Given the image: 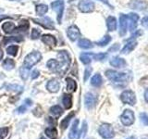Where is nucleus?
Segmentation results:
<instances>
[{
    "instance_id": "f257e3e1",
    "label": "nucleus",
    "mask_w": 148,
    "mask_h": 139,
    "mask_svg": "<svg viewBox=\"0 0 148 139\" xmlns=\"http://www.w3.org/2000/svg\"><path fill=\"white\" fill-rule=\"evenodd\" d=\"M42 59V54L38 51H34V52L30 53L29 55L26 56V58L23 62V66L27 69H31L36 65L40 60Z\"/></svg>"
},
{
    "instance_id": "f03ea898",
    "label": "nucleus",
    "mask_w": 148,
    "mask_h": 139,
    "mask_svg": "<svg viewBox=\"0 0 148 139\" xmlns=\"http://www.w3.org/2000/svg\"><path fill=\"white\" fill-rule=\"evenodd\" d=\"M106 76L108 77L110 81H112L114 83H124L127 81L128 75L125 72H119L116 71H112V70H108L106 72Z\"/></svg>"
},
{
    "instance_id": "7ed1b4c3",
    "label": "nucleus",
    "mask_w": 148,
    "mask_h": 139,
    "mask_svg": "<svg viewBox=\"0 0 148 139\" xmlns=\"http://www.w3.org/2000/svg\"><path fill=\"white\" fill-rule=\"evenodd\" d=\"M58 56L59 58L60 66H61V72H60V75H63V74L67 72L69 65H71V56H69V54L67 52V51H59Z\"/></svg>"
},
{
    "instance_id": "20e7f679",
    "label": "nucleus",
    "mask_w": 148,
    "mask_h": 139,
    "mask_svg": "<svg viewBox=\"0 0 148 139\" xmlns=\"http://www.w3.org/2000/svg\"><path fill=\"white\" fill-rule=\"evenodd\" d=\"M98 133L104 139H111L115 136V132L113 128L108 123H104L101 125L98 129Z\"/></svg>"
},
{
    "instance_id": "39448f33",
    "label": "nucleus",
    "mask_w": 148,
    "mask_h": 139,
    "mask_svg": "<svg viewBox=\"0 0 148 139\" xmlns=\"http://www.w3.org/2000/svg\"><path fill=\"white\" fill-rule=\"evenodd\" d=\"M134 120H135L134 113L131 109H125L121 116H120V122L125 126H131V125L133 124Z\"/></svg>"
},
{
    "instance_id": "423d86ee",
    "label": "nucleus",
    "mask_w": 148,
    "mask_h": 139,
    "mask_svg": "<svg viewBox=\"0 0 148 139\" xmlns=\"http://www.w3.org/2000/svg\"><path fill=\"white\" fill-rule=\"evenodd\" d=\"M120 99L124 104H128L131 106H134L136 104V96L132 90L123 91L120 95Z\"/></svg>"
},
{
    "instance_id": "0eeeda50",
    "label": "nucleus",
    "mask_w": 148,
    "mask_h": 139,
    "mask_svg": "<svg viewBox=\"0 0 148 139\" xmlns=\"http://www.w3.org/2000/svg\"><path fill=\"white\" fill-rule=\"evenodd\" d=\"M64 7H65V4H64V1H62V0H58V1L52 2V4H51V8L58 13V22L59 24L61 23V20L63 17Z\"/></svg>"
},
{
    "instance_id": "6e6552de",
    "label": "nucleus",
    "mask_w": 148,
    "mask_h": 139,
    "mask_svg": "<svg viewBox=\"0 0 148 139\" xmlns=\"http://www.w3.org/2000/svg\"><path fill=\"white\" fill-rule=\"evenodd\" d=\"M78 8L83 13H89V12L94 11L95 4L94 2L89 1V0H82V1H80V3H79Z\"/></svg>"
},
{
    "instance_id": "1a4fd4ad",
    "label": "nucleus",
    "mask_w": 148,
    "mask_h": 139,
    "mask_svg": "<svg viewBox=\"0 0 148 139\" xmlns=\"http://www.w3.org/2000/svg\"><path fill=\"white\" fill-rule=\"evenodd\" d=\"M67 35L69 37V39L74 42L76 41L79 37L81 35V32H80V30H79V28L75 25H71L68 28L67 30Z\"/></svg>"
},
{
    "instance_id": "9d476101",
    "label": "nucleus",
    "mask_w": 148,
    "mask_h": 139,
    "mask_svg": "<svg viewBox=\"0 0 148 139\" xmlns=\"http://www.w3.org/2000/svg\"><path fill=\"white\" fill-rule=\"evenodd\" d=\"M128 15H124V14H120L119 17V34L123 36L126 34L127 28H128Z\"/></svg>"
},
{
    "instance_id": "9b49d317",
    "label": "nucleus",
    "mask_w": 148,
    "mask_h": 139,
    "mask_svg": "<svg viewBox=\"0 0 148 139\" xmlns=\"http://www.w3.org/2000/svg\"><path fill=\"white\" fill-rule=\"evenodd\" d=\"M34 21L37 24H40L41 26H43L45 29H50V30H54L55 27L53 25V21L52 20H50L49 18H43V19H34Z\"/></svg>"
},
{
    "instance_id": "f8f14e48",
    "label": "nucleus",
    "mask_w": 148,
    "mask_h": 139,
    "mask_svg": "<svg viewBox=\"0 0 148 139\" xmlns=\"http://www.w3.org/2000/svg\"><path fill=\"white\" fill-rule=\"evenodd\" d=\"M97 98L96 96L92 94V93H87L84 97V102H85V107L88 109H92L96 104Z\"/></svg>"
},
{
    "instance_id": "ddd939ff",
    "label": "nucleus",
    "mask_w": 148,
    "mask_h": 139,
    "mask_svg": "<svg viewBox=\"0 0 148 139\" xmlns=\"http://www.w3.org/2000/svg\"><path fill=\"white\" fill-rule=\"evenodd\" d=\"M129 6L131 8L137 9V10H145L147 7V3L145 0H131Z\"/></svg>"
},
{
    "instance_id": "4468645a",
    "label": "nucleus",
    "mask_w": 148,
    "mask_h": 139,
    "mask_svg": "<svg viewBox=\"0 0 148 139\" xmlns=\"http://www.w3.org/2000/svg\"><path fill=\"white\" fill-rule=\"evenodd\" d=\"M59 88H60V83L57 79H52V80L48 81V83H46V89L51 93L58 92Z\"/></svg>"
},
{
    "instance_id": "2eb2a0df",
    "label": "nucleus",
    "mask_w": 148,
    "mask_h": 139,
    "mask_svg": "<svg viewBox=\"0 0 148 139\" xmlns=\"http://www.w3.org/2000/svg\"><path fill=\"white\" fill-rule=\"evenodd\" d=\"M139 20V16L136 13H131L128 15V21L130 23V30L132 32L135 31L136 27H137V22Z\"/></svg>"
},
{
    "instance_id": "dca6fc26",
    "label": "nucleus",
    "mask_w": 148,
    "mask_h": 139,
    "mask_svg": "<svg viewBox=\"0 0 148 139\" xmlns=\"http://www.w3.org/2000/svg\"><path fill=\"white\" fill-rule=\"evenodd\" d=\"M110 65L113 66L115 68H119V69H121L126 67L127 62L125 61V59L121 58H119V57H114L110 59Z\"/></svg>"
},
{
    "instance_id": "f3484780",
    "label": "nucleus",
    "mask_w": 148,
    "mask_h": 139,
    "mask_svg": "<svg viewBox=\"0 0 148 139\" xmlns=\"http://www.w3.org/2000/svg\"><path fill=\"white\" fill-rule=\"evenodd\" d=\"M46 65H47V67H48V69L50 70V71L58 72L59 74H60V72H61V66H60V63H59V61H58V60L50 59L47 61Z\"/></svg>"
},
{
    "instance_id": "a211bd4d",
    "label": "nucleus",
    "mask_w": 148,
    "mask_h": 139,
    "mask_svg": "<svg viewBox=\"0 0 148 139\" xmlns=\"http://www.w3.org/2000/svg\"><path fill=\"white\" fill-rule=\"evenodd\" d=\"M106 26H108V29L110 32H114L117 30L118 23H117L116 18L113 16H109L108 19H106Z\"/></svg>"
},
{
    "instance_id": "6ab92c4d",
    "label": "nucleus",
    "mask_w": 148,
    "mask_h": 139,
    "mask_svg": "<svg viewBox=\"0 0 148 139\" xmlns=\"http://www.w3.org/2000/svg\"><path fill=\"white\" fill-rule=\"evenodd\" d=\"M42 41L45 45H47L49 46H55L57 45V39L55 38L53 35L50 34H44L42 35Z\"/></svg>"
},
{
    "instance_id": "aec40b11",
    "label": "nucleus",
    "mask_w": 148,
    "mask_h": 139,
    "mask_svg": "<svg viewBox=\"0 0 148 139\" xmlns=\"http://www.w3.org/2000/svg\"><path fill=\"white\" fill-rule=\"evenodd\" d=\"M137 45V42L134 41V40H132L128 42V43L124 45V47L122 48L121 50V53L122 54H129L130 52H132V51L136 47Z\"/></svg>"
},
{
    "instance_id": "412c9836",
    "label": "nucleus",
    "mask_w": 148,
    "mask_h": 139,
    "mask_svg": "<svg viewBox=\"0 0 148 139\" xmlns=\"http://www.w3.org/2000/svg\"><path fill=\"white\" fill-rule=\"evenodd\" d=\"M62 103L64 105V108L65 109H71V106H72V97L71 95L69 94H64L62 96Z\"/></svg>"
},
{
    "instance_id": "4be33fe9",
    "label": "nucleus",
    "mask_w": 148,
    "mask_h": 139,
    "mask_svg": "<svg viewBox=\"0 0 148 139\" xmlns=\"http://www.w3.org/2000/svg\"><path fill=\"white\" fill-rule=\"evenodd\" d=\"M78 45L82 49H91V48L94 47L92 43L88 39H80L79 40Z\"/></svg>"
},
{
    "instance_id": "5701e85b",
    "label": "nucleus",
    "mask_w": 148,
    "mask_h": 139,
    "mask_svg": "<svg viewBox=\"0 0 148 139\" xmlns=\"http://www.w3.org/2000/svg\"><path fill=\"white\" fill-rule=\"evenodd\" d=\"M78 125H79V120H75L71 126V132L69 133V139H74L78 134Z\"/></svg>"
},
{
    "instance_id": "b1692460",
    "label": "nucleus",
    "mask_w": 148,
    "mask_h": 139,
    "mask_svg": "<svg viewBox=\"0 0 148 139\" xmlns=\"http://www.w3.org/2000/svg\"><path fill=\"white\" fill-rule=\"evenodd\" d=\"M2 29L4 30V32H6V34H11L12 32H14V30H16V27L13 22L7 21L2 25Z\"/></svg>"
},
{
    "instance_id": "393cba45",
    "label": "nucleus",
    "mask_w": 148,
    "mask_h": 139,
    "mask_svg": "<svg viewBox=\"0 0 148 139\" xmlns=\"http://www.w3.org/2000/svg\"><path fill=\"white\" fill-rule=\"evenodd\" d=\"M102 83H103V80H102V77L99 73L95 74V75L92 76V78L91 79V85L95 87H99L102 85Z\"/></svg>"
},
{
    "instance_id": "a878e982",
    "label": "nucleus",
    "mask_w": 148,
    "mask_h": 139,
    "mask_svg": "<svg viewBox=\"0 0 148 139\" xmlns=\"http://www.w3.org/2000/svg\"><path fill=\"white\" fill-rule=\"evenodd\" d=\"M35 11L36 14L39 16H44L45 14L48 11V7L46 5L44 4H40V5H37L36 8H35Z\"/></svg>"
},
{
    "instance_id": "bb28decb",
    "label": "nucleus",
    "mask_w": 148,
    "mask_h": 139,
    "mask_svg": "<svg viewBox=\"0 0 148 139\" xmlns=\"http://www.w3.org/2000/svg\"><path fill=\"white\" fill-rule=\"evenodd\" d=\"M66 82H67V90L69 92H74L76 91L77 89V83L76 82L73 80L71 78H67L66 79Z\"/></svg>"
},
{
    "instance_id": "cd10ccee",
    "label": "nucleus",
    "mask_w": 148,
    "mask_h": 139,
    "mask_svg": "<svg viewBox=\"0 0 148 139\" xmlns=\"http://www.w3.org/2000/svg\"><path fill=\"white\" fill-rule=\"evenodd\" d=\"M50 113L52 114L55 117H59L60 115L63 113V109L60 106L58 105H56V106H53L50 108Z\"/></svg>"
},
{
    "instance_id": "c85d7f7f",
    "label": "nucleus",
    "mask_w": 148,
    "mask_h": 139,
    "mask_svg": "<svg viewBox=\"0 0 148 139\" xmlns=\"http://www.w3.org/2000/svg\"><path fill=\"white\" fill-rule=\"evenodd\" d=\"M92 53H82V54L80 56L81 61H82L83 64H85V65L90 64L91 61H92Z\"/></svg>"
},
{
    "instance_id": "c756f323",
    "label": "nucleus",
    "mask_w": 148,
    "mask_h": 139,
    "mask_svg": "<svg viewBox=\"0 0 148 139\" xmlns=\"http://www.w3.org/2000/svg\"><path fill=\"white\" fill-rule=\"evenodd\" d=\"M3 68L5 70H7V71H10V70L14 69L15 67V62H14L13 59H10V58H6L3 61Z\"/></svg>"
},
{
    "instance_id": "7c9ffc66",
    "label": "nucleus",
    "mask_w": 148,
    "mask_h": 139,
    "mask_svg": "<svg viewBox=\"0 0 148 139\" xmlns=\"http://www.w3.org/2000/svg\"><path fill=\"white\" fill-rule=\"evenodd\" d=\"M45 134L50 139H55L56 137L58 136V131L57 129L55 127H49V128H46L45 131Z\"/></svg>"
},
{
    "instance_id": "2f4dec72",
    "label": "nucleus",
    "mask_w": 148,
    "mask_h": 139,
    "mask_svg": "<svg viewBox=\"0 0 148 139\" xmlns=\"http://www.w3.org/2000/svg\"><path fill=\"white\" fill-rule=\"evenodd\" d=\"M73 116H74V112H71V113H69L66 118H65L62 122H61V124H60V127H61L62 130H66L69 126V122H71V120L73 118Z\"/></svg>"
},
{
    "instance_id": "473e14b6",
    "label": "nucleus",
    "mask_w": 148,
    "mask_h": 139,
    "mask_svg": "<svg viewBox=\"0 0 148 139\" xmlns=\"http://www.w3.org/2000/svg\"><path fill=\"white\" fill-rule=\"evenodd\" d=\"M18 46L15 45H9L7 47V53L10 56H13L15 57L18 54Z\"/></svg>"
},
{
    "instance_id": "72a5a7b5",
    "label": "nucleus",
    "mask_w": 148,
    "mask_h": 139,
    "mask_svg": "<svg viewBox=\"0 0 148 139\" xmlns=\"http://www.w3.org/2000/svg\"><path fill=\"white\" fill-rule=\"evenodd\" d=\"M111 41V36L110 35H105L103 38H102L100 41L96 42V45H99V46H105L106 45H108V43Z\"/></svg>"
},
{
    "instance_id": "f704fd0d",
    "label": "nucleus",
    "mask_w": 148,
    "mask_h": 139,
    "mask_svg": "<svg viewBox=\"0 0 148 139\" xmlns=\"http://www.w3.org/2000/svg\"><path fill=\"white\" fill-rule=\"evenodd\" d=\"M86 133H87V123H86V122H83L82 128L81 129L80 133L78 134V138L77 139H83V138H84V136H86Z\"/></svg>"
},
{
    "instance_id": "c9c22d12",
    "label": "nucleus",
    "mask_w": 148,
    "mask_h": 139,
    "mask_svg": "<svg viewBox=\"0 0 148 139\" xmlns=\"http://www.w3.org/2000/svg\"><path fill=\"white\" fill-rule=\"evenodd\" d=\"M28 70H29V69L25 68L24 66L21 67V70H20V75H21V77L24 81L27 80V78H28V74H29V72H28Z\"/></svg>"
},
{
    "instance_id": "e433bc0d",
    "label": "nucleus",
    "mask_w": 148,
    "mask_h": 139,
    "mask_svg": "<svg viewBox=\"0 0 148 139\" xmlns=\"http://www.w3.org/2000/svg\"><path fill=\"white\" fill-rule=\"evenodd\" d=\"M140 119L142 120V122L143 123V125H145V126H148V114L143 112L140 114Z\"/></svg>"
},
{
    "instance_id": "4c0bfd02",
    "label": "nucleus",
    "mask_w": 148,
    "mask_h": 139,
    "mask_svg": "<svg viewBox=\"0 0 148 139\" xmlns=\"http://www.w3.org/2000/svg\"><path fill=\"white\" fill-rule=\"evenodd\" d=\"M108 57V55L104 54V53H99V54H92V58H94L95 60H103L104 58H106Z\"/></svg>"
},
{
    "instance_id": "58836bf2",
    "label": "nucleus",
    "mask_w": 148,
    "mask_h": 139,
    "mask_svg": "<svg viewBox=\"0 0 148 139\" xmlns=\"http://www.w3.org/2000/svg\"><path fill=\"white\" fill-rule=\"evenodd\" d=\"M41 35V31L38 29H32V39H37Z\"/></svg>"
},
{
    "instance_id": "ea45409f",
    "label": "nucleus",
    "mask_w": 148,
    "mask_h": 139,
    "mask_svg": "<svg viewBox=\"0 0 148 139\" xmlns=\"http://www.w3.org/2000/svg\"><path fill=\"white\" fill-rule=\"evenodd\" d=\"M91 72H92V69H91L90 67L86 68L85 72H84V78H83V80H84V82H86V81L88 80V78H89Z\"/></svg>"
},
{
    "instance_id": "a19ab883",
    "label": "nucleus",
    "mask_w": 148,
    "mask_h": 139,
    "mask_svg": "<svg viewBox=\"0 0 148 139\" xmlns=\"http://www.w3.org/2000/svg\"><path fill=\"white\" fill-rule=\"evenodd\" d=\"M9 88V90H14V91H22V86H20V85H10V86H8Z\"/></svg>"
},
{
    "instance_id": "79ce46f5",
    "label": "nucleus",
    "mask_w": 148,
    "mask_h": 139,
    "mask_svg": "<svg viewBox=\"0 0 148 139\" xmlns=\"http://www.w3.org/2000/svg\"><path fill=\"white\" fill-rule=\"evenodd\" d=\"M141 24L142 26L145 27V28H148V16L146 17H143L141 21Z\"/></svg>"
},
{
    "instance_id": "37998d69",
    "label": "nucleus",
    "mask_w": 148,
    "mask_h": 139,
    "mask_svg": "<svg viewBox=\"0 0 148 139\" xmlns=\"http://www.w3.org/2000/svg\"><path fill=\"white\" fill-rule=\"evenodd\" d=\"M8 128H5V127H3V128H0V136H6L7 134H8Z\"/></svg>"
},
{
    "instance_id": "c03bdc74",
    "label": "nucleus",
    "mask_w": 148,
    "mask_h": 139,
    "mask_svg": "<svg viewBox=\"0 0 148 139\" xmlns=\"http://www.w3.org/2000/svg\"><path fill=\"white\" fill-rule=\"evenodd\" d=\"M40 75V72L38 70H34V71H32V79H36V78H38Z\"/></svg>"
},
{
    "instance_id": "a18cd8bd",
    "label": "nucleus",
    "mask_w": 148,
    "mask_h": 139,
    "mask_svg": "<svg viewBox=\"0 0 148 139\" xmlns=\"http://www.w3.org/2000/svg\"><path fill=\"white\" fill-rule=\"evenodd\" d=\"M11 41L20 42V41H21V38H16V37H14V38H6V39H4V44H7L8 42H11Z\"/></svg>"
},
{
    "instance_id": "49530a36",
    "label": "nucleus",
    "mask_w": 148,
    "mask_h": 139,
    "mask_svg": "<svg viewBox=\"0 0 148 139\" xmlns=\"http://www.w3.org/2000/svg\"><path fill=\"white\" fill-rule=\"evenodd\" d=\"M26 109H27L26 106L25 105H22V106H21L20 108L17 109V111H18V113H24L25 111H26Z\"/></svg>"
},
{
    "instance_id": "de8ad7c7",
    "label": "nucleus",
    "mask_w": 148,
    "mask_h": 139,
    "mask_svg": "<svg viewBox=\"0 0 148 139\" xmlns=\"http://www.w3.org/2000/svg\"><path fill=\"white\" fill-rule=\"evenodd\" d=\"M119 44H115L111 48H109V52H112V51H117V50H119Z\"/></svg>"
},
{
    "instance_id": "09e8293b",
    "label": "nucleus",
    "mask_w": 148,
    "mask_h": 139,
    "mask_svg": "<svg viewBox=\"0 0 148 139\" xmlns=\"http://www.w3.org/2000/svg\"><path fill=\"white\" fill-rule=\"evenodd\" d=\"M99 1H101V2H103V3H105L106 5H108V6H109L111 8H112V6L109 4V2H108V0H99Z\"/></svg>"
},
{
    "instance_id": "8fccbe9b",
    "label": "nucleus",
    "mask_w": 148,
    "mask_h": 139,
    "mask_svg": "<svg viewBox=\"0 0 148 139\" xmlns=\"http://www.w3.org/2000/svg\"><path fill=\"white\" fill-rule=\"evenodd\" d=\"M145 101L148 103V89H146L145 92Z\"/></svg>"
},
{
    "instance_id": "3c124183",
    "label": "nucleus",
    "mask_w": 148,
    "mask_h": 139,
    "mask_svg": "<svg viewBox=\"0 0 148 139\" xmlns=\"http://www.w3.org/2000/svg\"><path fill=\"white\" fill-rule=\"evenodd\" d=\"M5 19H9V17L6 16V15H0V22H1L3 20H5Z\"/></svg>"
},
{
    "instance_id": "603ef678",
    "label": "nucleus",
    "mask_w": 148,
    "mask_h": 139,
    "mask_svg": "<svg viewBox=\"0 0 148 139\" xmlns=\"http://www.w3.org/2000/svg\"><path fill=\"white\" fill-rule=\"evenodd\" d=\"M3 56H4V54H3V51L0 49V60H1L2 58H3Z\"/></svg>"
},
{
    "instance_id": "864d4df0",
    "label": "nucleus",
    "mask_w": 148,
    "mask_h": 139,
    "mask_svg": "<svg viewBox=\"0 0 148 139\" xmlns=\"http://www.w3.org/2000/svg\"><path fill=\"white\" fill-rule=\"evenodd\" d=\"M127 139H136V137L135 136H131V137H128Z\"/></svg>"
},
{
    "instance_id": "5fc2aeb1",
    "label": "nucleus",
    "mask_w": 148,
    "mask_h": 139,
    "mask_svg": "<svg viewBox=\"0 0 148 139\" xmlns=\"http://www.w3.org/2000/svg\"><path fill=\"white\" fill-rule=\"evenodd\" d=\"M11 1H21V0H11Z\"/></svg>"
},
{
    "instance_id": "6e6d98bb",
    "label": "nucleus",
    "mask_w": 148,
    "mask_h": 139,
    "mask_svg": "<svg viewBox=\"0 0 148 139\" xmlns=\"http://www.w3.org/2000/svg\"><path fill=\"white\" fill-rule=\"evenodd\" d=\"M0 139H3V136H0Z\"/></svg>"
},
{
    "instance_id": "4d7b16f0",
    "label": "nucleus",
    "mask_w": 148,
    "mask_h": 139,
    "mask_svg": "<svg viewBox=\"0 0 148 139\" xmlns=\"http://www.w3.org/2000/svg\"><path fill=\"white\" fill-rule=\"evenodd\" d=\"M41 139H45V137H42Z\"/></svg>"
},
{
    "instance_id": "13d9d810",
    "label": "nucleus",
    "mask_w": 148,
    "mask_h": 139,
    "mask_svg": "<svg viewBox=\"0 0 148 139\" xmlns=\"http://www.w3.org/2000/svg\"><path fill=\"white\" fill-rule=\"evenodd\" d=\"M0 11H2V9H0Z\"/></svg>"
}]
</instances>
